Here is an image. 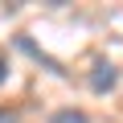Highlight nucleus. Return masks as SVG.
<instances>
[{"mask_svg":"<svg viewBox=\"0 0 123 123\" xmlns=\"http://www.w3.org/2000/svg\"><path fill=\"white\" fill-rule=\"evenodd\" d=\"M115 82H119V70L111 66V62H94V70H90V90H94V94H107V90H115Z\"/></svg>","mask_w":123,"mask_h":123,"instance_id":"obj_1","label":"nucleus"},{"mask_svg":"<svg viewBox=\"0 0 123 123\" xmlns=\"http://www.w3.org/2000/svg\"><path fill=\"white\" fill-rule=\"evenodd\" d=\"M17 49H25V53H29V57H33V62H41V66H49V70H53V74H62V78H66V70H62V66H57V62H53V57H49V53H41V49H37V45H33V41H29V37H25V33H21V37H17Z\"/></svg>","mask_w":123,"mask_h":123,"instance_id":"obj_2","label":"nucleus"},{"mask_svg":"<svg viewBox=\"0 0 123 123\" xmlns=\"http://www.w3.org/2000/svg\"><path fill=\"white\" fill-rule=\"evenodd\" d=\"M49 123H90V115H86V111H78V107H62V111H53V115H49Z\"/></svg>","mask_w":123,"mask_h":123,"instance_id":"obj_3","label":"nucleus"},{"mask_svg":"<svg viewBox=\"0 0 123 123\" xmlns=\"http://www.w3.org/2000/svg\"><path fill=\"white\" fill-rule=\"evenodd\" d=\"M0 123H21V115H17L12 107H0Z\"/></svg>","mask_w":123,"mask_h":123,"instance_id":"obj_4","label":"nucleus"},{"mask_svg":"<svg viewBox=\"0 0 123 123\" xmlns=\"http://www.w3.org/2000/svg\"><path fill=\"white\" fill-rule=\"evenodd\" d=\"M4 74H8V62H4V57H0V82H4Z\"/></svg>","mask_w":123,"mask_h":123,"instance_id":"obj_5","label":"nucleus"}]
</instances>
